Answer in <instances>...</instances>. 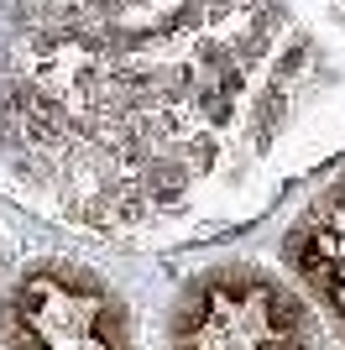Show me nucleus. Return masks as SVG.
<instances>
[{
  "label": "nucleus",
  "instance_id": "nucleus-1",
  "mask_svg": "<svg viewBox=\"0 0 345 350\" xmlns=\"http://www.w3.org/2000/svg\"><path fill=\"white\" fill-rule=\"evenodd\" d=\"M5 350H131L120 293L79 262H31L0 308Z\"/></svg>",
  "mask_w": 345,
  "mask_h": 350
},
{
  "label": "nucleus",
  "instance_id": "nucleus-2",
  "mask_svg": "<svg viewBox=\"0 0 345 350\" xmlns=\"http://www.w3.org/2000/svg\"><path fill=\"white\" fill-rule=\"evenodd\" d=\"M172 350H314V340L283 282L251 267H220L183 293Z\"/></svg>",
  "mask_w": 345,
  "mask_h": 350
},
{
  "label": "nucleus",
  "instance_id": "nucleus-3",
  "mask_svg": "<svg viewBox=\"0 0 345 350\" xmlns=\"http://www.w3.org/2000/svg\"><path fill=\"white\" fill-rule=\"evenodd\" d=\"M288 267L345 335V183L324 189L288 235Z\"/></svg>",
  "mask_w": 345,
  "mask_h": 350
}]
</instances>
